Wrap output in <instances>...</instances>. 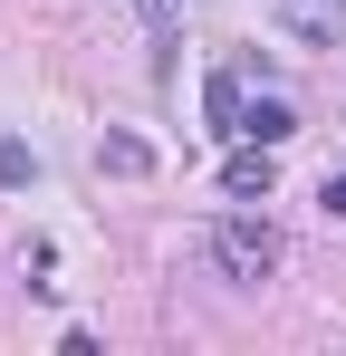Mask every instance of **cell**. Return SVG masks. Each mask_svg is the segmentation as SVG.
<instances>
[{
  "label": "cell",
  "mask_w": 346,
  "mask_h": 356,
  "mask_svg": "<svg viewBox=\"0 0 346 356\" xmlns=\"http://www.w3.org/2000/svg\"><path fill=\"white\" fill-rule=\"evenodd\" d=\"M270 19L308 49H346V0H270Z\"/></svg>",
  "instance_id": "2"
},
{
  "label": "cell",
  "mask_w": 346,
  "mask_h": 356,
  "mask_svg": "<svg viewBox=\"0 0 346 356\" xmlns=\"http://www.w3.org/2000/svg\"><path fill=\"white\" fill-rule=\"evenodd\" d=\"M240 135H250V145H288V135H298V116H288L279 97H260V106H240Z\"/></svg>",
  "instance_id": "4"
},
{
  "label": "cell",
  "mask_w": 346,
  "mask_h": 356,
  "mask_svg": "<svg viewBox=\"0 0 346 356\" xmlns=\"http://www.w3.org/2000/svg\"><path fill=\"white\" fill-rule=\"evenodd\" d=\"M202 106H212V125H231V135H240V106H250V97H240V67H222V77L202 87Z\"/></svg>",
  "instance_id": "5"
},
{
  "label": "cell",
  "mask_w": 346,
  "mask_h": 356,
  "mask_svg": "<svg viewBox=\"0 0 346 356\" xmlns=\"http://www.w3.org/2000/svg\"><path fill=\"white\" fill-rule=\"evenodd\" d=\"M97 164H106V174H145V164H154V154H145V145H135V135H106V145H97Z\"/></svg>",
  "instance_id": "6"
},
{
  "label": "cell",
  "mask_w": 346,
  "mask_h": 356,
  "mask_svg": "<svg viewBox=\"0 0 346 356\" xmlns=\"http://www.w3.org/2000/svg\"><path fill=\"white\" fill-rule=\"evenodd\" d=\"M212 260H222L240 289H260V280H279V232L250 222V212H231V222H212Z\"/></svg>",
  "instance_id": "1"
},
{
  "label": "cell",
  "mask_w": 346,
  "mask_h": 356,
  "mask_svg": "<svg viewBox=\"0 0 346 356\" xmlns=\"http://www.w3.org/2000/svg\"><path fill=\"white\" fill-rule=\"evenodd\" d=\"M327 212H346V174H327Z\"/></svg>",
  "instance_id": "8"
},
{
  "label": "cell",
  "mask_w": 346,
  "mask_h": 356,
  "mask_svg": "<svg viewBox=\"0 0 346 356\" xmlns=\"http://www.w3.org/2000/svg\"><path fill=\"white\" fill-rule=\"evenodd\" d=\"M222 183H231V202H270V183H279V164H270V145H250V135H240V154L222 164Z\"/></svg>",
  "instance_id": "3"
},
{
  "label": "cell",
  "mask_w": 346,
  "mask_h": 356,
  "mask_svg": "<svg viewBox=\"0 0 346 356\" xmlns=\"http://www.w3.org/2000/svg\"><path fill=\"white\" fill-rule=\"evenodd\" d=\"M0 183H10V193H19V183H39V154H29L19 135H0Z\"/></svg>",
  "instance_id": "7"
}]
</instances>
